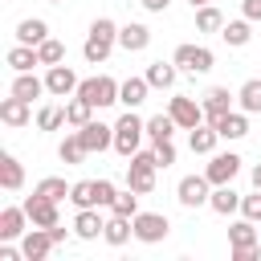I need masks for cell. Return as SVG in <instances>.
Here are the masks:
<instances>
[{
    "label": "cell",
    "mask_w": 261,
    "mask_h": 261,
    "mask_svg": "<svg viewBox=\"0 0 261 261\" xmlns=\"http://www.w3.org/2000/svg\"><path fill=\"white\" fill-rule=\"evenodd\" d=\"M114 45H118V24H114L110 16H98V20L90 24V33H86L82 57H86L90 65H102V61L114 53Z\"/></svg>",
    "instance_id": "1"
},
{
    "label": "cell",
    "mask_w": 261,
    "mask_h": 261,
    "mask_svg": "<svg viewBox=\"0 0 261 261\" xmlns=\"http://www.w3.org/2000/svg\"><path fill=\"white\" fill-rule=\"evenodd\" d=\"M143 139H147V122H143L135 110H126V114L114 122V151H118L122 159H130V155L143 147Z\"/></svg>",
    "instance_id": "2"
},
{
    "label": "cell",
    "mask_w": 261,
    "mask_h": 261,
    "mask_svg": "<svg viewBox=\"0 0 261 261\" xmlns=\"http://www.w3.org/2000/svg\"><path fill=\"white\" fill-rule=\"evenodd\" d=\"M118 90H122V82H114L110 73H98V77H86L82 86H77V94L94 106V110H102V106H114L118 102Z\"/></svg>",
    "instance_id": "3"
},
{
    "label": "cell",
    "mask_w": 261,
    "mask_h": 261,
    "mask_svg": "<svg viewBox=\"0 0 261 261\" xmlns=\"http://www.w3.org/2000/svg\"><path fill=\"white\" fill-rule=\"evenodd\" d=\"M171 61H175L184 73H192V77H196V73H208V69L216 65V57H212L208 45H179V49L171 53Z\"/></svg>",
    "instance_id": "4"
},
{
    "label": "cell",
    "mask_w": 261,
    "mask_h": 261,
    "mask_svg": "<svg viewBox=\"0 0 261 261\" xmlns=\"http://www.w3.org/2000/svg\"><path fill=\"white\" fill-rule=\"evenodd\" d=\"M167 114L175 118L179 130H196V126L204 122V102H196V98H188V94H175V98L167 102Z\"/></svg>",
    "instance_id": "5"
},
{
    "label": "cell",
    "mask_w": 261,
    "mask_h": 261,
    "mask_svg": "<svg viewBox=\"0 0 261 261\" xmlns=\"http://www.w3.org/2000/svg\"><path fill=\"white\" fill-rule=\"evenodd\" d=\"M77 86H82V77H77L65 61H61V65H45V90H49L53 98H73Z\"/></svg>",
    "instance_id": "6"
},
{
    "label": "cell",
    "mask_w": 261,
    "mask_h": 261,
    "mask_svg": "<svg viewBox=\"0 0 261 261\" xmlns=\"http://www.w3.org/2000/svg\"><path fill=\"white\" fill-rule=\"evenodd\" d=\"M241 155L237 151H212V159H208V167H204V175L212 179V188L216 184H232L237 179V171H241Z\"/></svg>",
    "instance_id": "7"
},
{
    "label": "cell",
    "mask_w": 261,
    "mask_h": 261,
    "mask_svg": "<svg viewBox=\"0 0 261 261\" xmlns=\"http://www.w3.org/2000/svg\"><path fill=\"white\" fill-rule=\"evenodd\" d=\"M167 232H171V224H167L163 212H135V241H143V245H159Z\"/></svg>",
    "instance_id": "8"
},
{
    "label": "cell",
    "mask_w": 261,
    "mask_h": 261,
    "mask_svg": "<svg viewBox=\"0 0 261 261\" xmlns=\"http://www.w3.org/2000/svg\"><path fill=\"white\" fill-rule=\"evenodd\" d=\"M208 196H212V179L208 175H184L179 188H175V200L184 208H200V204H208Z\"/></svg>",
    "instance_id": "9"
},
{
    "label": "cell",
    "mask_w": 261,
    "mask_h": 261,
    "mask_svg": "<svg viewBox=\"0 0 261 261\" xmlns=\"http://www.w3.org/2000/svg\"><path fill=\"white\" fill-rule=\"evenodd\" d=\"M77 139H82V147L94 155V151H106V147H114V126H106V122L90 118L86 126H77Z\"/></svg>",
    "instance_id": "10"
},
{
    "label": "cell",
    "mask_w": 261,
    "mask_h": 261,
    "mask_svg": "<svg viewBox=\"0 0 261 261\" xmlns=\"http://www.w3.org/2000/svg\"><path fill=\"white\" fill-rule=\"evenodd\" d=\"M24 212H29V220L41 224V228L61 224V216H57V200H49V196H41V192H33V196L24 200Z\"/></svg>",
    "instance_id": "11"
},
{
    "label": "cell",
    "mask_w": 261,
    "mask_h": 261,
    "mask_svg": "<svg viewBox=\"0 0 261 261\" xmlns=\"http://www.w3.org/2000/svg\"><path fill=\"white\" fill-rule=\"evenodd\" d=\"M49 249H53V237H49V228H41V224H33V228L20 237V253H24V261H45Z\"/></svg>",
    "instance_id": "12"
},
{
    "label": "cell",
    "mask_w": 261,
    "mask_h": 261,
    "mask_svg": "<svg viewBox=\"0 0 261 261\" xmlns=\"http://www.w3.org/2000/svg\"><path fill=\"white\" fill-rule=\"evenodd\" d=\"M228 110H232V94H228V86H212V90H204V122L216 126Z\"/></svg>",
    "instance_id": "13"
},
{
    "label": "cell",
    "mask_w": 261,
    "mask_h": 261,
    "mask_svg": "<svg viewBox=\"0 0 261 261\" xmlns=\"http://www.w3.org/2000/svg\"><path fill=\"white\" fill-rule=\"evenodd\" d=\"M29 212H24V204L20 208H0V241H20L29 228Z\"/></svg>",
    "instance_id": "14"
},
{
    "label": "cell",
    "mask_w": 261,
    "mask_h": 261,
    "mask_svg": "<svg viewBox=\"0 0 261 261\" xmlns=\"http://www.w3.org/2000/svg\"><path fill=\"white\" fill-rule=\"evenodd\" d=\"M102 228H106V220L98 216V208H77V216H73V237L77 241H98Z\"/></svg>",
    "instance_id": "15"
},
{
    "label": "cell",
    "mask_w": 261,
    "mask_h": 261,
    "mask_svg": "<svg viewBox=\"0 0 261 261\" xmlns=\"http://www.w3.org/2000/svg\"><path fill=\"white\" fill-rule=\"evenodd\" d=\"M147 45H151V29H147V24L130 20V24L118 29V49H126V53H143Z\"/></svg>",
    "instance_id": "16"
},
{
    "label": "cell",
    "mask_w": 261,
    "mask_h": 261,
    "mask_svg": "<svg viewBox=\"0 0 261 261\" xmlns=\"http://www.w3.org/2000/svg\"><path fill=\"white\" fill-rule=\"evenodd\" d=\"M29 106L33 102H24V98H16V94H8L4 102H0V122H8L12 130H20V126H29Z\"/></svg>",
    "instance_id": "17"
},
{
    "label": "cell",
    "mask_w": 261,
    "mask_h": 261,
    "mask_svg": "<svg viewBox=\"0 0 261 261\" xmlns=\"http://www.w3.org/2000/svg\"><path fill=\"white\" fill-rule=\"evenodd\" d=\"M143 77L151 82V90H171V86H175V77H179V65L159 57V61H151V65H147V73H143Z\"/></svg>",
    "instance_id": "18"
},
{
    "label": "cell",
    "mask_w": 261,
    "mask_h": 261,
    "mask_svg": "<svg viewBox=\"0 0 261 261\" xmlns=\"http://www.w3.org/2000/svg\"><path fill=\"white\" fill-rule=\"evenodd\" d=\"M155 171L159 167H147V163H126V188H135L139 196H151L155 192Z\"/></svg>",
    "instance_id": "19"
},
{
    "label": "cell",
    "mask_w": 261,
    "mask_h": 261,
    "mask_svg": "<svg viewBox=\"0 0 261 261\" xmlns=\"http://www.w3.org/2000/svg\"><path fill=\"white\" fill-rule=\"evenodd\" d=\"M208 208L216 216H232V212H241V196L232 192V184H216L212 196H208Z\"/></svg>",
    "instance_id": "20"
},
{
    "label": "cell",
    "mask_w": 261,
    "mask_h": 261,
    "mask_svg": "<svg viewBox=\"0 0 261 261\" xmlns=\"http://www.w3.org/2000/svg\"><path fill=\"white\" fill-rule=\"evenodd\" d=\"M130 237H135V216L110 212V220H106V228H102V241H106V245H126Z\"/></svg>",
    "instance_id": "21"
},
{
    "label": "cell",
    "mask_w": 261,
    "mask_h": 261,
    "mask_svg": "<svg viewBox=\"0 0 261 261\" xmlns=\"http://www.w3.org/2000/svg\"><path fill=\"white\" fill-rule=\"evenodd\" d=\"M8 94L33 102V98H41V94H49V90H45V77H37V73L29 69V73H16V77H12V90H8Z\"/></svg>",
    "instance_id": "22"
},
{
    "label": "cell",
    "mask_w": 261,
    "mask_h": 261,
    "mask_svg": "<svg viewBox=\"0 0 261 261\" xmlns=\"http://www.w3.org/2000/svg\"><path fill=\"white\" fill-rule=\"evenodd\" d=\"M147 94H151V82H147V77H126L122 90H118V102H122L126 110H135V106L147 102Z\"/></svg>",
    "instance_id": "23"
},
{
    "label": "cell",
    "mask_w": 261,
    "mask_h": 261,
    "mask_svg": "<svg viewBox=\"0 0 261 261\" xmlns=\"http://www.w3.org/2000/svg\"><path fill=\"white\" fill-rule=\"evenodd\" d=\"M188 143H192V151H196V155H212V151H216V143H220V130H216L212 122H200V126L188 135Z\"/></svg>",
    "instance_id": "24"
},
{
    "label": "cell",
    "mask_w": 261,
    "mask_h": 261,
    "mask_svg": "<svg viewBox=\"0 0 261 261\" xmlns=\"http://www.w3.org/2000/svg\"><path fill=\"white\" fill-rule=\"evenodd\" d=\"M20 184H24L20 159H16V155H0V188H4V192H20Z\"/></svg>",
    "instance_id": "25"
},
{
    "label": "cell",
    "mask_w": 261,
    "mask_h": 261,
    "mask_svg": "<svg viewBox=\"0 0 261 261\" xmlns=\"http://www.w3.org/2000/svg\"><path fill=\"white\" fill-rule=\"evenodd\" d=\"M253 20L249 16H241V20H224V29H220V37H224V45H232V49H241V45H249L253 41V29H249Z\"/></svg>",
    "instance_id": "26"
},
{
    "label": "cell",
    "mask_w": 261,
    "mask_h": 261,
    "mask_svg": "<svg viewBox=\"0 0 261 261\" xmlns=\"http://www.w3.org/2000/svg\"><path fill=\"white\" fill-rule=\"evenodd\" d=\"M4 61H8L16 73H29L33 65H41V57H37V45H20V41L8 49V57H4Z\"/></svg>",
    "instance_id": "27"
},
{
    "label": "cell",
    "mask_w": 261,
    "mask_h": 261,
    "mask_svg": "<svg viewBox=\"0 0 261 261\" xmlns=\"http://www.w3.org/2000/svg\"><path fill=\"white\" fill-rule=\"evenodd\" d=\"M216 130H220V139H245V135H249V114H245V110H228V114L216 122Z\"/></svg>",
    "instance_id": "28"
},
{
    "label": "cell",
    "mask_w": 261,
    "mask_h": 261,
    "mask_svg": "<svg viewBox=\"0 0 261 261\" xmlns=\"http://www.w3.org/2000/svg\"><path fill=\"white\" fill-rule=\"evenodd\" d=\"M16 41L20 45H41V41H49V24L37 20V16H29V20L16 24Z\"/></svg>",
    "instance_id": "29"
},
{
    "label": "cell",
    "mask_w": 261,
    "mask_h": 261,
    "mask_svg": "<svg viewBox=\"0 0 261 261\" xmlns=\"http://www.w3.org/2000/svg\"><path fill=\"white\" fill-rule=\"evenodd\" d=\"M69 204L73 208H98V179H77L69 188Z\"/></svg>",
    "instance_id": "30"
},
{
    "label": "cell",
    "mask_w": 261,
    "mask_h": 261,
    "mask_svg": "<svg viewBox=\"0 0 261 261\" xmlns=\"http://www.w3.org/2000/svg\"><path fill=\"white\" fill-rule=\"evenodd\" d=\"M237 102L245 114H261V77H249L241 90H237Z\"/></svg>",
    "instance_id": "31"
},
{
    "label": "cell",
    "mask_w": 261,
    "mask_h": 261,
    "mask_svg": "<svg viewBox=\"0 0 261 261\" xmlns=\"http://www.w3.org/2000/svg\"><path fill=\"white\" fill-rule=\"evenodd\" d=\"M196 29H200V33H220V29H224V12H220L216 4H200V8H196Z\"/></svg>",
    "instance_id": "32"
},
{
    "label": "cell",
    "mask_w": 261,
    "mask_h": 261,
    "mask_svg": "<svg viewBox=\"0 0 261 261\" xmlns=\"http://www.w3.org/2000/svg\"><path fill=\"white\" fill-rule=\"evenodd\" d=\"M90 118H94V106H90L82 94H73V98L65 102V122H69V126H86Z\"/></svg>",
    "instance_id": "33"
},
{
    "label": "cell",
    "mask_w": 261,
    "mask_h": 261,
    "mask_svg": "<svg viewBox=\"0 0 261 261\" xmlns=\"http://www.w3.org/2000/svg\"><path fill=\"white\" fill-rule=\"evenodd\" d=\"M175 130H179V126H175L171 114H151V118H147V139H151V143H163V139H171Z\"/></svg>",
    "instance_id": "34"
},
{
    "label": "cell",
    "mask_w": 261,
    "mask_h": 261,
    "mask_svg": "<svg viewBox=\"0 0 261 261\" xmlns=\"http://www.w3.org/2000/svg\"><path fill=\"white\" fill-rule=\"evenodd\" d=\"M69 188H73V184H65L61 175H45L33 192H41V196H49V200H57V204H61V200H69Z\"/></svg>",
    "instance_id": "35"
},
{
    "label": "cell",
    "mask_w": 261,
    "mask_h": 261,
    "mask_svg": "<svg viewBox=\"0 0 261 261\" xmlns=\"http://www.w3.org/2000/svg\"><path fill=\"white\" fill-rule=\"evenodd\" d=\"M57 155H61V163H82L90 151L82 147V139H77V130L69 135V139H61V147H57Z\"/></svg>",
    "instance_id": "36"
},
{
    "label": "cell",
    "mask_w": 261,
    "mask_h": 261,
    "mask_svg": "<svg viewBox=\"0 0 261 261\" xmlns=\"http://www.w3.org/2000/svg\"><path fill=\"white\" fill-rule=\"evenodd\" d=\"M37 57H41V65H61V61H65V45L49 37V41L37 45Z\"/></svg>",
    "instance_id": "37"
},
{
    "label": "cell",
    "mask_w": 261,
    "mask_h": 261,
    "mask_svg": "<svg viewBox=\"0 0 261 261\" xmlns=\"http://www.w3.org/2000/svg\"><path fill=\"white\" fill-rule=\"evenodd\" d=\"M57 126H65V106H41L37 130H57Z\"/></svg>",
    "instance_id": "38"
},
{
    "label": "cell",
    "mask_w": 261,
    "mask_h": 261,
    "mask_svg": "<svg viewBox=\"0 0 261 261\" xmlns=\"http://www.w3.org/2000/svg\"><path fill=\"white\" fill-rule=\"evenodd\" d=\"M110 212H118V216H135V212H139V192H135V188L118 192L114 204H110Z\"/></svg>",
    "instance_id": "39"
},
{
    "label": "cell",
    "mask_w": 261,
    "mask_h": 261,
    "mask_svg": "<svg viewBox=\"0 0 261 261\" xmlns=\"http://www.w3.org/2000/svg\"><path fill=\"white\" fill-rule=\"evenodd\" d=\"M241 216L261 224V188H253V196H241Z\"/></svg>",
    "instance_id": "40"
},
{
    "label": "cell",
    "mask_w": 261,
    "mask_h": 261,
    "mask_svg": "<svg viewBox=\"0 0 261 261\" xmlns=\"http://www.w3.org/2000/svg\"><path fill=\"white\" fill-rule=\"evenodd\" d=\"M155 155H159V167H171V163H175V143H171V139L155 143Z\"/></svg>",
    "instance_id": "41"
},
{
    "label": "cell",
    "mask_w": 261,
    "mask_h": 261,
    "mask_svg": "<svg viewBox=\"0 0 261 261\" xmlns=\"http://www.w3.org/2000/svg\"><path fill=\"white\" fill-rule=\"evenodd\" d=\"M241 12L249 20H261V0H241Z\"/></svg>",
    "instance_id": "42"
},
{
    "label": "cell",
    "mask_w": 261,
    "mask_h": 261,
    "mask_svg": "<svg viewBox=\"0 0 261 261\" xmlns=\"http://www.w3.org/2000/svg\"><path fill=\"white\" fill-rule=\"evenodd\" d=\"M139 4H143L147 12H167V8H171V0H139Z\"/></svg>",
    "instance_id": "43"
},
{
    "label": "cell",
    "mask_w": 261,
    "mask_h": 261,
    "mask_svg": "<svg viewBox=\"0 0 261 261\" xmlns=\"http://www.w3.org/2000/svg\"><path fill=\"white\" fill-rule=\"evenodd\" d=\"M20 257H24V253H16V249H12V245H8V241H4V245H0V261H20Z\"/></svg>",
    "instance_id": "44"
},
{
    "label": "cell",
    "mask_w": 261,
    "mask_h": 261,
    "mask_svg": "<svg viewBox=\"0 0 261 261\" xmlns=\"http://www.w3.org/2000/svg\"><path fill=\"white\" fill-rule=\"evenodd\" d=\"M49 237H53V245H65V241H69V232H65L61 224H53V228H49Z\"/></svg>",
    "instance_id": "45"
},
{
    "label": "cell",
    "mask_w": 261,
    "mask_h": 261,
    "mask_svg": "<svg viewBox=\"0 0 261 261\" xmlns=\"http://www.w3.org/2000/svg\"><path fill=\"white\" fill-rule=\"evenodd\" d=\"M253 188H261V163L253 167Z\"/></svg>",
    "instance_id": "46"
},
{
    "label": "cell",
    "mask_w": 261,
    "mask_h": 261,
    "mask_svg": "<svg viewBox=\"0 0 261 261\" xmlns=\"http://www.w3.org/2000/svg\"><path fill=\"white\" fill-rule=\"evenodd\" d=\"M188 4H192V8H200V4H212V0H188Z\"/></svg>",
    "instance_id": "47"
},
{
    "label": "cell",
    "mask_w": 261,
    "mask_h": 261,
    "mask_svg": "<svg viewBox=\"0 0 261 261\" xmlns=\"http://www.w3.org/2000/svg\"><path fill=\"white\" fill-rule=\"evenodd\" d=\"M49 4H61V0H49Z\"/></svg>",
    "instance_id": "48"
},
{
    "label": "cell",
    "mask_w": 261,
    "mask_h": 261,
    "mask_svg": "<svg viewBox=\"0 0 261 261\" xmlns=\"http://www.w3.org/2000/svg\"><path fill=\"white\" fill-rule=\"evenodd\" d=\"M257 232H261V228H257Z\"/></svg>",
    "instance_id": "49"
}]
</instances>
